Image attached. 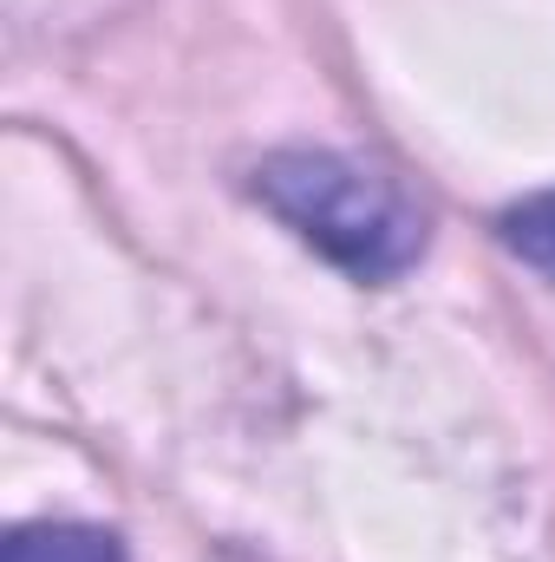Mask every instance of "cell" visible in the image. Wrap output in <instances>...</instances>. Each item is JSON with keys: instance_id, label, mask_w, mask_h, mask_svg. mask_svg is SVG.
<instances>
[{"instance_id": "6da1fadb", "label": "cell", "mask_w": 555, "mask_h": 562, "mask_svg": "<svg viewBox=\"0 0 555 562\" xmlns=\"http://www.w3.org/2000/svg\"><path fill=\"white\" fill-rule=\"evenodd\" d=\"M256 196L353 281H393L424 256L418 203L360 157L340 150H275L256 170Z\"/></svg>"}, {"instance_id": "7a4b0ae2", "label": "cell", "mask_w": 555, "mask_h": 562, "mask_svg": "<svg viewBox=\"0 0 555 562\" xmlns=\"http://www.w3.org/2000/svg\"><path fill=\"white\" fill-rule=\"evenodd\" d=\"M0 562H125V543L92 524H26L7 537Z\"/></svg>"}, {"instance_id": "3957f363", "label": "cell", "mask_w": 555, "mask_h": 562, "mask_svg": "<svg viewBox=\"0 0 555 562\" xmlns=\"http://www.w3.org/2000/svg\"><path fill=\"white\" fill-rule=\"evenodd\" d=\"M503 243H510L530 269H543V276L555 281V190L517 203V210H503Z\"/></svg>"}]
</instances>
